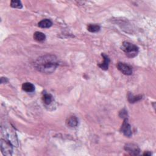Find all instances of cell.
Listing matches in <instances>:
<instances>
[{
  "mask_svg": "<svg viewBox=\"0 0 156 156\" xmlns=\"http://www.w3.org/2000/svg\"><path fill=\"white\" fill-rule=\"evenodd\" d=\"M11 6L13 8L22 9L23 7V5L20 1H18V0H12L11 2Z\"/></svg>",
  "mask_w": 156,
  "mask_h": 156,
  "instance_id": "9a60e30c",
  "label": "cell"
},
{
  "mask_svg": "<svg viewBox=\"0 0 156 156\" xmlns=\"http://www.w3.org/2000/svg\"><path fill=\"white\" fill-rule=\"evenodd\" d=\"M121 132L123 133L125 136H128V137H130V136H131V135H132V130H131L130 125L128 123V118H124V121H123V123L121 126Z\"/></svg>",
  "mask_w": 156,
  "mask_h": 156,
  "instance_id": "5b68a950",
  "label": "cell"
},
{
  "mask_svg": "<svg viewBox=\"0 0 156 156\" xmlns=\"http://www.w3.org/2000/svg\"><path fill=\"white\" fill-rule=\"evenodd\" d=\"M117 68L118 69L123 73V75L129 76L132 74V68L130 65L126 64L125 63L123 62H119L117 64Z\"/></svg>",
  "mask_w": 156,
  "mask_h": 156,
  "instance_id": "277c9868",
  "label": "cell"
},
{
  "mask_svg": "<svg viewBox=\"0 0 156 156\" xmlns=\"http://www.w3.org/2000/svg\"><path fill=\"white\" fill-rule=\"evenodd\" d=\"M121 48L124 52L126 55L130 58L135 57L139 53V48L134 44L128 42H124Z\"/></svg>",
  "mask_w": 156,
  "mask_h": 156,
  "instance_id": "7a4b0ae2",
  "label": "cell"
},
{
  "mask_svg": "<svg viewBox=\"0 0 156 156\" xmlns=\"http://www.w3.org/2000/svg\"><path fill=\"white\" fill-rule=\"evenodd\" d=\"M124 149L132 155H137L140 154V150L137 145L135 144H127L124 146Z\"/></svg>",
  "mask_w": 156,
  "mask_h": 156,
  "instance_id": "8992f818",
  "label": "cell"
},
{
  "mask_svg": "<svg viewBox=\"0 0 156 156\" xmlns=\"http://www.w3.org/2000/svg\"><path fill=\"white\" fill-rule=\"evenodd\" d=\"M22 89L26 92H33L35 90V87L30 82H25L22 85Z\"/></svg>",
  "mask_w": 156,
  "mask_h": 156,
  "instance_id": "9c48e42d",
  "label": "cell"
},
{
  "mask_svg": "<svg viewBox=\"0 0 156 156\" xmlns=\"http://www.w3.org/2000/svg\"><path fill=\"white\" fill-rule=\"evenodd\" d=\"M52 25V22L49 19H44L38 23V26L42 28H48Z\"/></svg>",
  "mask_w": 156,
  "mask_h": 156,
  "instance_id": "ba28073f",
  "label": "cell"
},
{
  "mask_svg": "<svg viewBox=\"0 0 156 156\" xmlns=\"http://www.w3.org/2000/svg\"><path fill=\"white\" fill-rule=\"evenodd\" d=\"M101 56L104 58V62H103V63L98 64V66L101 68V69L104 70H107L109 68V63H110V58H109V56L105 54L104 53H102Z\"/></svg>",
  "mask_w": 156,
  "mask_h": 156,
  "instance_id": "52a82bcc",
  "label": "cell"
},
{
  "mask_svg": "<svg viewBox=\"0 0 156 156\" xmlns=\"http://www.w3.org/2000/svg\"><path fill=\"white\" fill-rule=\"evenodd\" d=\"M100 26L96 24H90L87 26V30L91 32H96L100 30Z\"/></svg>",
  "mask_w": 156,
  "mask_h": 156,
  "instance_id": "4fadbf2b",
  "label": "cell"
},
{
  "mask_svg": "<svg viewBox=\"0 0 156 156\" xmlns=\"http://www.w3.org/2000/svg\"><path fill=\"white\" fill-rule=\"evenodd\" d=\"M127 116H128V113H127V111L125 109L122 110L120 113V116L121 118H126Z\"/></svg>",
  "mask_w": 156,
  "mask_h": 156,
  "instance_id": "2e32d148",
  "label": "cell"
},
{
  "mask_svg": "<svg viewBox=\"0 0 156 156\" xmlns=\"http://www.w3.org/2000/svg\"><path fill=\"white\" fill-rule=\"evenodd\" d=\"M67 124L71 128H75L78 124V120L76 116H71L67 120Z\"/></svg>",
  "mask_w": 156,
  "mask_h": 156,
  "instance_id": "8fae6325",
  "label": "cell"
},
{
  "mask_svg": "<svg viewBox=\"0 0 156 156\" xmlns=\"http://www.w3.org/2000/svg\"><path fill=\"white\" fill-rule=\"evenodd\" d=\"M34 38L38 42H42L46 39V36L41 32H36L34 34Z\"/></svg>",
  "mask_w": 156,
  "mask_h": 156,
  "instance_id": "7c38bea8",
  "label": "cell"
},
{
  "mask_svg": "<svg viewBox=\"0 0 156 156\" xmlns=\"http://www.w3.org/2000/svg\"><path fill=\"white\" fill-rule=\"evenodd\" d=\"M128 101L130 103H135L136 102H138L142 99V96L141 95H137L134 96L131 93H129L128 95Z\"/></svg>",
  "mask_w": 156,
  "mask_h": 156,
  "instance_id": "30bf717a",
  "label": "cell"
},
{
  "mask_svg": "<svg viewBox=\"0 0 156 156\" xmlns=\"http://www.w3.org/2000/svg\"><path fill=\"white\" fill-rule=\"evenodd\" d=\"M58 65L57 57L52 54H46L38 57L34 63V67L40 72L50 74L56 70Z\"/></svg>",
  "mask_w": 156,
  "mask_h": 156,
  "instance_id": "6da1fadb",
  "label": "cell"
},
{
  "mask_svg": "<svg viewBox=\"0 0 156 156\" xmlns=\"http://www.w3.org/2000/svg\"><path fill=\"white\" fill-rule=\"evenodd\" d=\"M8 82V80L6 77H1V83L3 84V83H6Z\"/></svg>",
  "mask_w": 156,
  "mask_h": 156,
  "instance_id": "e0dca14e",
  "label": "cell"
},
{
  "mask_svg": "<svg viewBox=\"0 0 156 156\" xmlns=\"http://www.w3.org/2000/svg\"><path fill=\"white\" fill-rule=\"evenodd\" d=\"M43 102L46 105L50 104L52 101V96L51 94L45 93L43 96Z\"/></svg>",
  "mask_w": 156,
  "mask_h": 156,
  "instance_id": "5bb4252c",
  "label": "cell"
},
{
  "mask_svg": "<svg viewBox=\"0 0 156 156\" xmlns=\"http://www.w3.org/2000/svg\"><path fill=\"white\" fill-rule=\"evenodd\" d=\"M144 155H151V153H149V151H147V152H145L144 154H143Z\"/></svg>",
  "mask_w": 156,
  "mask_h": 156,
  "instance_id": "ac0fdd59",
  "label": "cell"
},
{
  "mask_svg": "<svg viewBox=\"0 0 156 156\" xmlns=\"http://www.w3.org/2000/svg\"><path fill=\"white\" fill-rule=\"evenodd\" d=\"M1 152L4 155H11L12 153V146L9 140L1 139L0 141Z\"/></svg>",
  "mask_w": 156,
  "mask_h": 156,
  "instance_id": "3957f363",
  "label": "cell"
}]
</instances>
